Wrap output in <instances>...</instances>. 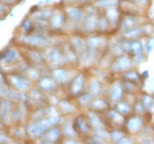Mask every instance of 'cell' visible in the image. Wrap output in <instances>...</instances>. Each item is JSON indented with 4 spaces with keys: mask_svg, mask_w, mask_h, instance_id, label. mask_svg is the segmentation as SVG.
Here are the masks:
<instances>
[{
    "mask_svg": "<svg viewBox=\"0 0 154 144\" xmlns=\"http://www.w3.org/2000/svg\"><path fill=\"white\" fill-rule=\"evenodd\" d=\"M149 119L150 115H142L133 112L132 115L127 117L123 128L129 134L137 135L149 123Z\"/></svg>",
    "mask_w": 154,
    "mask_h": 144,
    "instance_id": "1",
    "label": "cell"
},
{
    "mask_svg": "<svg viewBox=\"0 0 154 144\" xmlns=\"http://www.w3.org/2000/svg\"><path fill=\"white\" fill-rule=\"evenodd\" d=\"M134 68V63H133V58L132 55L130 54H122L119 56L113 57L111 64H110L109 72H111L112 75L120 76L122 73Z\"/></svg>",
    "mask_w": 154,
    "mask_h": 144,
    "instance_id": "2",
    "label": "cell"
},
{
    "mask_svg": "<svg viewBox=\"0 0 154 144\" xmlns=\"http://www.w3.org/2000/svg\"><path fill=\"white\" fill-rule=\"evenodd\" d=\"M125 96V91L122 85V79L117 76V78H112L107 87L106 97L109 100L111 106H115L116 103L122 100Z\"/></svg>",
    "mask_w": 154,
    "mask_h": 144,
    "instance_id": "3",
    "label": "cell"
},
{
    "mask_svg": "<svg viewBox=\"0 0 154 144\" xmlns=\"http://www.w3.org/2000/svg\"><path fill=\"white\" fill-rule=\"evenodd\" d=\"M146 14H122L118 26V33L140 26L148 22Z\"/></svg>",
    "mask_w": 154,
    "mask_h": 144,
    "instance_id": "4",
    "label": "cell"
},
{
    "mask_svg": "<svg viewBox=\"0 0 154 144\" xmlns=\"http://www.w3.org/2000/svg\"><path fill=\"white\" fill-rule=\"evenodd\" d=\"M105 118H106L108 125L110 129L113 128H123L125 123V117L123 115H121L119 111H117L113 107H111L110 109H108L105 113Z\"/></svg>",
    "mask_w": 154,
    "mask_h": 144,
    "instance_id": "5",
    "label": "cell"
},
{
    "mask_svg": "<svg viewBox=\"0 0 154 144\" xmlns=\"http://www.w3.org/2000/svg\"><path fill=\"white\" fill-rule=\"evenodd\" d=\"M121 45L125 54H130L132 56L144 52L143 40H127L121 38Z\"/></svg>",
    "mask_w": 154,
    "mask_h": 144,
    "instance_id": "6",
    "label": "cell"
},
{
    "mask_svg": "<svg viewBox=\"0 0 154 144\" xmlns=\"http://www.w3.org/2000/svg\"><path fill=\"white\" fill-rule=\"evenodd\" d=\"M103 14L107 17L108 21L110 22L111 26V32L115 34H118V26L120 19L122 17L121 10L119 9V7H113V8H109V9L103 10Z\"/></svg>",
    "mask_w": 154,
    "mask_h": 144,
    "instance_id": "7",
    "label": "cell"
},
{
    "mask_svg": "<svg viewBox=\"0 0 154 144\" xmlns=\"http://www.w3.org/2000/svg\"><path fill=\"white\" fill-rule=\"evenodd\" d=\"M137 143L142 144H151L154 143V125L148 123L138 134L135 135Z\"/></svg>",
    "mask_w": 154,
    "mask_h": 144,
    "instance_id": "8",
    "label": "cell"
},
{
    "mask_svg": "<svg viewBox=\"0 0 154 144\" xmlns=\"http://www.w3.org/2000/svg\"><path fill=\"white\" fill-rule=\"evenodd\" d=\"M119 9L122 14H146V11L141 9L131 0H121L119 3Z\"/></svg>",
    "mask_w": 154,
    "mask_h": 144,
    "instance_id": "9",
    "label": "cell"
},
{
    "mask_svg": "<svg viewBox=\"0 0 154 144\" xmlns=\"http://www.w3.org/2000/svg\"><path fill=\"white\" fill-rule=\"evenodd\" d=\"M118 34L120 38H127V40H143L146 36L144 24L133 28V29L127 30V31H123V32H120Z\"/></svg>",
    "mask_w": 154,
    "mask_h": 144,
    "instance_id": "10",
    "label": "cell"
},
{
    "mask_svg": "<svg viewBox=\"0 0 154 144\" xmlns=\"http://www.w3.org/2000/svg\"><path fill=\"white\" fill-rule=\"evenodd\" d=\"M111 103L108 99H107V97H98L96 99H93V103L90 105V108L91 110L96 112H99V113H105V112L108 110V109L111 108Z\"/></svg>",
    "mask_w": 154,
    "mask_h": 144,
    "instance_id": "11",
    "label": "cell"
},
{
    "mask_svg": "<svg viewBox=\"0 0 154 144\" xmlns=\"http://www.w3.org/2000/svg\"><path fill=\"white\" fill-rule=\"evenodd\" d=\"M74 128L78 133H82V134H89L93 131V128H91L89 121L83 115H80L76 119V121L74 123Z\"/></svg>",
    "mask_w": 154,
    "mask_h": 144,
    "instance_id": "12",
    "label": "cell"
},
{
    "mask_svg": "<svg viewBox=\"0 0 154 144\" xmlns=\"http://www.w3.org/2000/svg\"><path fill=\"white\" fill-rule=\"evenodd\" d=\"M138 100L143 105V107L146 109V111H148L149 115H151L154 109V95L141 91V93H139Z\"/></svg>",
    "mask_w": 154,
    "mask_h": 144,
    "instance_id": "13",
    "label": "cell"
},
{
    "mask_svg": "<svg viewBox=\"0 0 154 144\" xmlns=\"http://www.w3.org/2000/svg\"><path fill=\"white\" fill-rule=\"evenodd\" d=\"M119 77H120L121 79L134 81V83L141 84V85L144 83V80H143V78H142V76H141V73L137 69V67L131 68V69H129V71L125 72V73H122Z\"/></svg>",
    "mask_w": 154,
    "mask_h": 144,
    "instance_id": "14",
    "label": "cell"
},
{
    "mask_svg": "<svg viewBox=\"0 0 154 144\" xmlns=\"http://www.w3.org/2000/svg\"><path fill=\"white\" fill-rule=\"evenodd\" d=\"M112 107L117 111L120 112L121 115H125V118L133 113V105H132L131 103H129L128 100L125 99V98L122 100H120L119 103H117L115 106H112Z\"/></svg>",
    "mask_w": 154,
    "mask_h": 144,
    "instance_id": "15",
    "label": "cell"
},
{
    "mask_svg": "<svg viewBox=\"0 0 154 144\" xmlns=\"http://www.w3.org/2000/svg\"><path fill=\"white\" fill-rule=\"evenodd\" d=\"M122 85L125 88V93L128 95H139L142 91V85L141 84L130 81V80L122 79Z\"/></svg>",
    "mask_w": 154,
    "mask_h": 144,
    "instance_id": "16",
    "label": "cell"
},
{
    "mask_svg": "<svg viewBox=\"0 0 154 144\" xmlns=\"http://www.w3.org/2000/svg\"><path fill=\"white\" fill-rule=\"evenodd\" d=\"M97 30L99 31V33L101 34H106L108 32H111V26L110 22L108 21L107 17L105 14H101L98 19V23H97Z\"/></svg>",
    "mask_w": 154,
    "mask_h": 144,
    "instance_id": "17",
    "label": "cell"
},
{
    "mask_svg": "<svg viewBox=\"0 0 154 144\" xmlns=\"http://www.w3.org/2000/svg\"><path fill=\"white\" fill-rule=\"evenodd\" d=\"M127 134V131L125 128H113L109 129V136H110V142L112 143H118V141L121 138H123Z\"/></svg>",
    "mask_w": 154,
    "mask_h": 144,
    "instance_id": "18",
    "label": "cell"
},
{
    "mask_svg": "<svg viewBox=\"0 0 154 144\" xmlns=\"http://www.w3.org/2000/svg\"><path fill=\"white\" fill-rule=\"evenodd\" d=\"M121 0H98L97 5H99V8H101V10H106L109 8H113V7H119Z\"/></svg>",
    "mask_w": 154,
    "mask_h": 144,
    "instance_id": "19",
    "label": "cell"
},
{
    "mask_svg": "<svg viewBox=\"0 0 154 144\" xmlns=\"http://www.w3.org/2000/svg\"><path fill=\"white\" fill-rule=\"evenodd\" d=\"M133 58V63H134V67L138 68L139 66H141L144 62H146V58H148V54L145 52H142V53H139V54H135L132 56Z\"/></svg>",
    "mask_w": 154,
    "mask_h": 144,
    "instance_id": "20",
    "label": "cell"
},
{
    "mask_svg": "<svg viewBox=\"0 0 154 144\" xmlns=\"http://www.w3.org/2000/svg\"><path fill=\"white\" fill-rule=\"evenodd\" d=\"M73 85H76V89L74 90L75 95H80V93L83 91V89L85 88V80L83 79V77H76L73 81Z\"/></svg>",
    "mask_w": 154,
    "mask_h": 144,
    "instance_id": "21",
    "label": "cell"
},
{
    "mask_svg": "<svg viewBox=\"0 0 154 144\" xmlns=\"http://www.w3.org/2000/svg\"><path fill=\"white\" fill-rule=\"evenodd\" d=\"M154 36H148V38H143V43H144V52L146 54H150L152 50L154 48V42H153Z\"/></svg>",
    "mask_w": 154,
    "mask_h": 144,
    "instance_id": "22",
    "label": "cell"
},
{
    "mask_svg": "<svg viewBox=\"0 0 154 144\" xmlns=\"http://www.w3.org/2000/svg\"><path fill=\"white\" fill-rule=\"evenodd\" d=\"M133 112H134V113H138V115H149L148 111H146V109L143 107V105H142L139 100L133 105Z\"/></svg>",
    "mask_w": 154,
    "mask_h": 144,
    "instance_id": "23",
    "label": "cell"
},
{
    "mask_svg": "<svg viewBox=\"0 0 154 144\" xmlns=\"http://www.w3.org/2000/svg\"><path fill=\"white\" fill-rule=\"evenodd\" d=\"M128 143L129 144L137 143V141H135V135H132V134H129V133H127L123 138H121L120 140H119L117 144H128Z\"/></svg>",
    "mask_w": 154,
    "mask_h": 144,
    "instance_id": "24",
    "label": "cell"
},
{
    "mask_svg": "<svg viewBox=\"0 0 154 144\" xmlns=\"http://www.w3.org/2000/svg\"><path fill=\"white\" fill-rule=\"evenodd\" d=\"M131 1H133L137 6L140 7L141 9L145 10V11H148L149 7L151 6L152 2V0H131Z\"/></svg>",
    "mask_w": 154,
    "mask_h": 144,
    "instance_id": "25",
    "label": "cell"
},
{
    "mask_svg": "<svg viewBox=\"0 0 154 144\" xmlns=\"http://www.w3.org/2000/svg\"><path fill=\"white\" fill-rule=\"evenodd\" d=\"M141 76H142V78H143V80L148 79L149 76H150V73H149V71H145V72H143V73H141Z\"/></svg>",
    "mask_w": 154,
    "mask_h": 144,
    "instance_id": "26",
    "label": "cell"
}]
</instances>
